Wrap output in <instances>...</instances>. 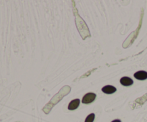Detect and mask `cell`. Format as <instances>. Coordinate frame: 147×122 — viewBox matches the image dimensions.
Masks as SVG:
<instances>
[{
	"label": "cell",
	"instance_id": "1",
	"mask_svg": "<svg viewBox=\"0 0 147 122\" xmlns=\"http://www.w3.org/2000/svg\"><path fill=\"white\" fill-rule=\"evenodd\" d=\"M96 98V94L94 93H88L83 96L82 99V103L84 104H88V103H92L95 100Z\"/></svg>",
	"mask_w": 147,
	"mask_h": 122
},
{
	"label": "cell",
	"instance_id": "2",
	"mask_svg": "<svg viewBox=\"0 0 147 122\" xmlns=\"http://www.w3.org/2000/svg\"><path fill=\"white\" fill-rule=\"evenodd\" d=\"M135 78L138 79V80H146L147 79V72L144 70H140V71H137L136 73H134V75Z\"/></svg>",
	"mask_w": 147,
	"mask_h": 122
},
{
	"label": "cell",
	"instance_id": "3",
	"mask_svg": "<svg viewBox=\"0 0 147 122\" xmlns=\"http://www.w3.org/2000/svg\"><path fill=\"white\" fill-rule=\"evenodd\" d=\"M80 99H78V98L71 100L70 103H69L68 107H67L68 110L73 111V110H76V109H77L78 108L79 105H80Z\"/></svg>",
	"mask_w": 147,
	"mask_h": 122
},
{
	"label": "cell",
	"instance_id": "4",
	"mask_svg": "<svg viewBox=\"0 0 147 122\" xmlns=\"http://www.w3.org/2000/svg\"><path fill=\"white\" fill-rule=\"evenodd\" d=\"M102 91L106 94H112L116 91V88L114 86H106L102 88Z\"/></svg>",
	"mask_w": 147,
	"mask_h": 122
},
{
	"label": "cell",
	"instance_id": "5",
	"mask_svg": "<svg viewBox=\"0 0 147 122\" xmlns=\"http://www.w3.org/2000/svg\"><path fill=\"white\" fill-rule=\"evenodd\" d=\"M120 83H121V85H123V86H131V85L133 84L134 81L131 78L125 76V77H123L121 78Z\"/></svg>",
	"mask_w": 147,
	"mask_h": 122
},
{
	"label": "cell",
	"instance_id": "6",
	"mask_svg": "<svg viewBox=\"0 0 147 122\" xmlns=\"http://www.w3.org/2000/svg\"><path fill=\"white\" fill-rule=\"evenodd\" d=\"M95 119V113H92L90 114H89L88 116L86 117L85 122H93Z\"/></svg>",
	"mask_w": 147,
	"mask_h": 122
},
{
	"label": "cell",
	"instance_id": "7",
	"mask_svg": "<svg viewBox=\"0 0 147 122\" xmlns=\"http://www.w3.org/2000/svg\"><path fill=\"white\" fill-rule=\"evenodd\" d=\"M111 122H121V120H119V119H116V120L112 121Z\"/></svg>",
	"mask_w": 147,
	"mask_h": 122
}]
</instances>
